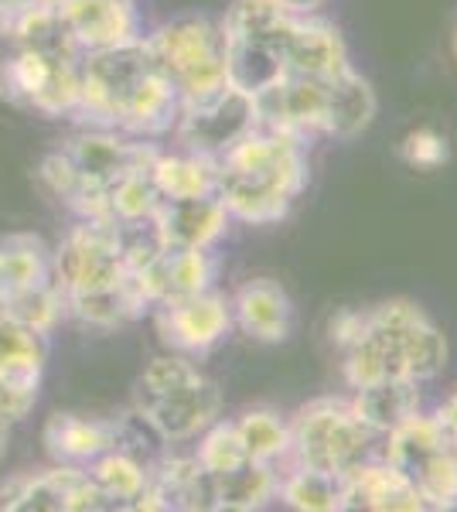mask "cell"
Segmentation results:
<instances>
[{"label":"cell","mask_w":457,"mask_h":512,"mask_svg":"<svg viewBox=\"0 0 457 512\" xmlns=\"http://www.w3.org/2000/svg\"><path fill=\"white\" fill-rule=\"evenodd\" d=\"M311 168L307 144L280 130L256 127L215 161V195L229 219L246 226H273L287 219L304 195Z\"/></svg>","instance_id":"3"},{"label":"cell","mask_w":457,"mask_h":512,"mask_svg":"<svg viewBox=\"0 0 457 512\" xmlns=\"http://www.w3.org/2000/svg\"><path fill=\"white\" fill-rule=\"evenodd\" d=\"M151 178L161 198H198L215 195V161L202 154H157Z\"/></svg>","instance_id":"29"},{"label":"cell","mask_w":457,"mask_h":512,"mask_svg":"<svg viewBox=\"0 0 457 512\" xmlns=\"http://www.w3.org/2000/svg\"><path fill=\"white\" fill-rule=\"evenodd\" d=\"M157 158L151 144L120 137L116 130H86L45 154L38 168L41 185L79 219H110V188L130 171L147 168Z\"/></svg>","instance_id":"4"},{"label":"cell","mask_w":457,"mask_h":512,"mask_svg":"<svg viewBox=\"0 0 457 512\" xmlns=\"http://www.w3.org/2000/svg\"><path fill=\"white\" fill-rule=\"evenodd\" d=\"M348 65L342 31L318 14H297L287 41V76H335Z\"/></svg>","instance_id":"21"},{"label":"cell","mask_w":457,"mask_h":512,"mask_svg":"<svg viewBox=\"0 0 457 512\" xmlns=\"http://www.w3.org/2000/svg\"><path fill=\"white\" fill-rule=\"evenodd\" d=\"M151 164H154V161H151ZM151 164H147V168L130 171L127 178H120V181H116V185L110 188L106 202H110V219H113V222L147 219V216H151V212L157 209L161 195H157V188H154Z\"/></svg>","instance_id":"34"},{"label":"cell","mask_w":457,"mask_h":512,"mask_svg":"<svg viewBox=\"0 0 457 512\" xmlns=\"http://www.w3.org/2000/svg\"><path fill=\"white\" fill-rule=\"evenodd\" d=\"M437 420H440V424H444L447 431H451V434L457 437V393H451V396H447L444 403H440V410H437Z\"/></svg>","instance_id":"40"},{"label":"cell","mask_w":457,"mask_h":512,"mask_svg":"<svg viewBox=\"0 0 457 512\" xmlns=\"http://www.w3.org/2000/svg\"><path fill=\"white\" fill-rule=\"evenodd\" d=\"M342 512H427L417 489L382 461H359L342 475Z\"/></svg>","instance_id":"17"},{"label":"cell","mask_w":457,"mask_h":512,"mask_svg":"<svg viewBox=\"0 0 457 512\" xmlns=\"http://www.w3.org/2000/svg\"><path fill=\"white\" fill-rule=\"evenodd\" d=\"M352 407L379 437L400 427L406 417L420 410V383L413 379H382L352 393Z\"/></svg>","instance_id":"26"},{"label":"cell","mask_w":457,"mask_h":512,"mask_svg":"<svg viewBox=\"0 0 457 512\" xmlns=\"http://www.w3.org/2000/svg\"><path fill=\"white\" fill-rule=\"evenodd\" d=\"M376 110H379V99H376L372 82L348 65V69H342L338 76H331L321 137H335V140L359 137L372 127Z\"/></svg>","instance_id":"22"},{"label":"cell","mask_w":457,"mask_h":512,"mask_svg":"<svg viewBox=\"0 0 457 512\" xmlns=\"http://www.w3.org/2000/svg\"><path fill=\"white\" fill-rule=\"evenodd\" d=\"M277 499L297 512H342V478L290 465L280 472Z\"/></svg>","instance_id":"30"},{"label":"cell","mask_w":457,"mask_h":512,"mask_svg":"<svg viewBox=\"0 0 457 512\" xmlns=\"http://www.w3.org/2000/svg\"><path fill=\"white\" fill-rule=\"evenodd\" d=\"M52 256L55 284L62 297L99 291V287H110L116 280L130 277V270L123 267L120 236H116L113 219H82Z\"/></svg>","instance_id":"11"},{"label":"cell","mask_w":457,"mask_h":512,"mask_svg":"<svg viewBox=\"0 0 457 512\" xmlns=\"http://www.w3.org/2000/svg\"><path fill=\"white\" fill-rule=\"evenodd\" d=\"M154 325L168 349L202 355L229 335L232 311L226 297L209 287V291L178 297V301L154 304Z\"/></svg>","instance_id":"14"},{"label":"cell","mask_w":457,"mask_h":512,"mask_svg":"<svg viewBox=\"0 0 457 512\" xmlns=\"http://www.w3.org/2000/svg\"><path fill=\"white\" fill-rule=\"evenodd\" d=\"M0 509L11 512H99L113 509L82 465H55L45 475L14 478L0 492Z\"/></svg>","instance_id":"13"},{"label":"cell","mask_w":457,"mask_h":512,"mask_svg":"<svg viewBox=\"0 0 457 512\" xmlns=\"http://www.w3.org/2000/svg\"><path fill=\"white\" fill-rule=\"evenodd\" d=\"M48 280H55V256L48 253L41 236L14 233L0 239V294H14Z\"/></svg>","instance_id":"27"},{"label":"cell","mask_w":457,"mask_h":512,"mask_svg":"<svg viewBox=\"0 0 457 512\" xmlns=\"http://www.w3.org/2000/svg\"><path fill=\"white\" fill-rule=\"evenodd\" d=\"M41 444L55 465H89L113 448V420L82 414H52L41 427Z\"/></svg>","instance_id":"23"},{"label":"cell","mask_w":457,"mask_h":512,"mask_svg":"<svg viewBox=\"0 0 457 512\" xmlns=\"http://www.w3.org/2000/svg\"><path fill=\"white\" fill-rule=\"evenodd\" d=\"M236 431L243 437V448L253 461L280 465V461L287 458L290 431L273 410H246V414L236 420Z\"/></svg>","instance_id":"32"},{"label":"cell","mask_w":457,"mask_h":512,"mask_svg":"<svg viewBox=\"0 0 457 512\" xmlns=\"http://www.w3.org/2000/svg\"><path fill=\"white\" fill-rule=\"evenodd\" d=\"M212 277H215V263L209 250H185V246H164L157 260L147 263L140 274H134L151 308L198 291H209Z\"/></svg>","instance_id":"19"},{"label":"cell","mask_w":457,"mask_h":512,"mask_svg":"<svg viewBox=\"0 0 457 512\" xmlns=\"http://www.w3.org/2000/svg\"><path fill=\"white\" fill-rule=\"evenodd\" d=\"M342 376L352 390L382 379L430 383L447 366V338L420 304L393 297L362 311L359 332L338 349Z\"/></svg>","instance_id":"2"},{"label":"cell","mask_w":457,"mask_h":512,"mask_svg":"<svg viewBox=\"0 0 457 512\" xmlns=\"http://www.w3.org/2000/svg\"><path fill=\"white\" fill-rule=\"evenodd\" d=\"M86 472L99 485V492L110 499L113 509H130L144 495L147 482H151V468L140 465L134 454L120 448H110L99 454V458H93Z\"/></svg>","instance_id":"28"},{"label":"cell","mask_w":457,"mask_h":512,"mask_svg":"<svg viewBox=\"0 0 457 512\" xmlns=\"http://www.w3.org/2000/svg\"><path fill=\"white\" fill-rule=\"evenodd\" d=\"M127 4H134V0H127Z\"/></svg>","instance_id":"44"},{"label":"cell","mask_w":457,"mask_h":512,"mask_svg":"<svg viewBox=\"0 0 457 512\" xmlns=\"http://www.w3.org/2000/svg\"><path fill=\"white\" fill-rule=\"evenodd\" d=\"M65 311L76 315L82 325L93 328H120L127 321L140 318L144 311H151L144 291L134 280V274L116 280L110 287H99V291H86V294H69L65 297Z\"/></svg>","instance_id":"24"},{"label":"cell","mask_w":457,"mask_h":512,"mask_svg":"<svg viewBox=\"0 0 457 512\" xmlns=\"http://www.w3.org/2000/svg\"><path fill=\"white\" fill-rule=\"evenodd\" d=\"M134 512H212V475L198 458H157Z\"/></svg>","instance_id":"15"},{"label":"cell","mask_w":457,"mask_h":512,"mask_svg":"<svg viewBox=\"0 0 457 512\" xmlns=\"http://www.w3.org/2000/svg\"><path fill=\"white\" fill-rule=\"evenodd\" d=\"M41 369H0V420L14 424V420L28 417L38 403Z\"/></svg>","instance_id":"37"},{"label":"cell","mask_w":457,"mask_h":512,"mask_svg":"<svg viewBox=\"0 0 457 512\" xmlns=\"http://www.w3.org/2000/svg\"><path fill=\"white\" fill-rule=\"evenodd\" d=\"M232 325L246 338L263 345H280L294 332V301L273 277H253L232 294Z\"/></svg>","instance_id":"16"},{"label":"cell","mask_w":457,"mask_h":512,"mask_svg":"<svg viewBox=\"0 0 457 512\" xmlns=\"http://www.w3.org/2000/svg\"><path fill=\"white\" fill-rule=\"evenodd\" d=\"M0 99L18 110L45 113V117L79 113V55L11 48L0 59Z\"/></svg>","instance_id":"10"},{"label":"cell","mask_w":457,"mask_h":512,"mask_svg":"<svg viewBox=\"0 0 457 512\" xmlns=\"http://www.w3.org/2000/svg\"><path fill=\"white\" fill-rule=\"evenodd\" d=\"M147 41H151L154 59L181 103H198V99H209L229 86L222 21H212L205 14H188V18L164 24Z\"/></svg>","instance_id":"8"},{"label":"cell","mask_w":457,"mask_h":512,"mask_svg":"<svg viewBox=\"0 0 457 512\" xmlns=\"http://www.w3.org/2000/svg\"><path fill=\"white\" fill-rule=\"evenodd\" d=\"M297 14L273 0H232L222 18L229 55V86L256 96L287 76V41Z\"/></svg>","instance_id":"7"},{"label":"cell","mask_w":457,"mask_h":512,"mask_svg":"<svg viewBox=\"0 0 457 512\" xmlns=\"http://www.w3.org/2000/svg\"><path fill=\"white\" fill-rule=\"evenodd\" d=\"M79 79V117L99 127L137 137H161L178 123L181 99L164 79L147 38L86 52V59L79 62Z\"/></svg>","instance_id":"1"},{"label":"cell","mask_w":457,"mask_h":512,"mask_svg":"<svg viewBox=\"0 0 457 512\" xmlns=\"http://www.w3.org/2000/svg\"><path fill=\"white\" fill-rule=\"evenodd\" d=\"M0 318H4V294H0Z\"/></svg>","instance_id":"42"},{"label":"cell","mask_w":457,"mask_h":512,"mask_svg":"<svg viewBox=\"0 0 457 512\" xmlns=\"http://www.w3.org/2000/svg\"><path fill=\"white\" fill-rule=\"evenodd\" d=\"M386 461L417 489L423 509H457V437L437 414L417 410L386 434Z\"/></svg>","instance_id":"9"},{"label":"cell","mask_w":457,"mask_h":512,"mask_svg":"<svg viewBox=\"0 0 457 512\" xmlns=\"http://www.w3.org/2000/svg\"><path fill=\"white\" fill-rule=\"evenodd\" d=\"M151 219L161 229L164 243L185 246V250H209L229 229V212L219 195L161 198Z\"/></svg>","instance_id":"18"},{"label":"cell","mask_w":457,"mask_h":512,"mask_svg":"<svg viewBox=\"0 0 457 512\" xmlns=\"http://www.w3.org/2000/svg\"><path fill=\"white\" fill-rule=\"evenodd\" d=\"M277 7H284L290 14H318L328 0H273Z\"/></svg>","instance_id":"39"},{"label":"cell","mask_w":457,"mask_h":512,"mask_svg":"<svg viewBox=\"0 0 457 512\" xmlns=\"http://www.w3.org/2000/svg\"><path fill=\"white\" fill-rule=\"evenodd\" d=\"M451 52H454V62H457V14H454V28H451Z\"/></svg>","instance_id":"41"},{"label":"cell","mask_w":457,"mask_h":512,"mask_svg":"<svg viewBox=\"0 0 457 512\" xmlns=\"http://www.w3.org/2000/svg\"><path fill=\"white\" fill-rule=\"evenodd\" d=\"M195 458L209 475H226L232 468L243 465V461H253L243 448V437L236 431V420H212V424L202 431Z\"/></svg>","instance_id":"33"},{"label":"cell","mask_w":457,"mask_h":512,"mask_svg":"<svg viewBox=\"0 0 457 512\" xmlns=\"http://www.w3.org/2000/svg\"><path fill=\"white\" fill-rule=\"evenodd\" d=\"M7 4H14V0H0V7H7Z\"/></svg>","instance_id":"43"},{"label":"cell","mask_w":457,"mask_h":512,"mask_svg":"<svg viewBox=\"0 0 457 512\" xmlns=\"http://www.w3.org/2000/svg\"><path fill=\"white\" fill-rule=\"evenodd\" d=\"M287 431V465L338 478L369 458L379 441V434L355 414L352 400L345 396H318L304 403L287 424Z\"/></svg>","instance_id":"6"},{"label":"cell","mask_w":457,"mask_h":512,"mask_svg":"<svg viewBox=\"0 0 457 512\" xmlns=\"http://www.w3.org/2000/svg\"><path fill=\"white\" fill-rule=\"evenodd\" d=\"M280 468L243 461L226 475H212V512H253L277 499Z\"/></svg>","instance_id":"25"},{"label":"cell","mask_w":457,"mask_h":512,"mask_svg":"<svg viewBox=\"0 0 457 512\" xmlns=\"http://www.w3.org/2000/svg\"><path fill=\"white\" fill-rule=\"evenodd\" d=\"M400 161L413 171H437L451 161V144L434 127H413L400 140Z\"/></svg>","instance_id":"38"},{"label":"cell","mask_w":457,"mask_h":512,"mask_svg":"<svg viewBox=\"0 0 457 512\" xmlns=\"http://www.w3.org/2000/svg\"><path fill=\"white\" fill-rule=\"evenodd\" d=\"M134 410L164 437V444H181L219 420L222 393L185 355H161L147 362L137 379Z\"/></svg>","instance_id":"5"},{"label":"cell","mask_w":457,"mask_h":512,"mask_svg":"<svg viewBox=\"0 0 457 512\" xmlns=\"http://www.w3.org/2000/svg\"><path fill=\"white\" fill-rule=\"evenodd\" d=\"M0 369H45V338L21 321L0 318Z\"/></svg>","instance_id":"35"},{"label":"cell","mask_w":457,"mask_h":512,"mask_svg":"<svg viewBox=\"0 0 457 512\" xmlns=\"http://www.w3.org/2000/svg\"><path fill=\"white\" fill-rule=\"evenodd\" d=\"M256 127H260V120H256L253 96L236 86H226L209 99L181 103L174 134L185 151L219 161L232 144H239Z\"/></svg>","instance_id":"12"},{"label":"cell","mask_w":457,"mask_h":512,"mask_svg":"<svg viewBox=\"0 0 457 512\" xmlns=\"http://www.w3.org/2000/svg\"><path fill=\"white\" fill-rule=\"evenodd\" d=\"M65 311V297L58 291L55 280L38 287H24V291L4 294V318L21 321V325L35 328V332H52Z\"/></svg>","instance_id":"31"},{"label":"cell","mask_w":457,"mask_h":512,"mask_svg":"<svg viewBox=\"0 0 457 512\" xmlns=\"http://www.w3.org/2000/svg\"><path fill=\"white\" fill-rule=\"evenodd\" d=\"M116 236H120V256H123V267L130 274H140L151 260L161 256L164 243L161 229L154 226V219H130V222H116Z\"/></svg>","instance_id":"36"},{"label":"cell","mask_w":457,"mask_h":512,"mask_svg":"<svg viewBox=\"0 0 457 512\" xmlns=\"http://www.w3.org/2000/svg\"><path fill=\"white\" fill-rule=\"evenodd\" d=\"M62 14L79 52H99L140 38L134 4L127 0H65Z\"/></svg>","instance_id":"20"}]
</instances>
